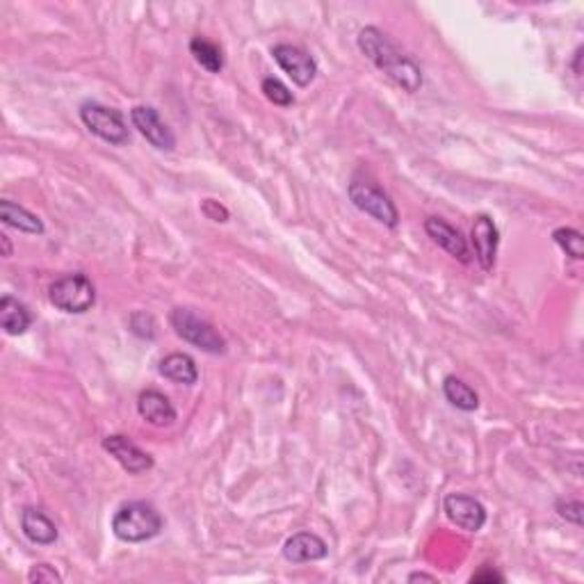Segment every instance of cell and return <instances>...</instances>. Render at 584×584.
Instances as JSON below:
<instances>
[{
  "label": "cell",
  "mask_w": 584,
  "mask_h": 584,
  "mask_svg": "<svg viewBox=\"0 0 584 584\" xmlns=\"http://www.w3.org/2000/svg\"><path fill=\"white\" fill-rule=\"evenodd\" d=\"M359 48L383 76L391 78L397 87H402L409 94H415L422 85V73L420 67L409 57V55L402 53L388 35H383L379 27L368 26L359 32Z\"/></svg>",
  "instance_id": "obj_1"
},
{
  "label": "cell",
  "mask_w": 584,
  "mask_h": 584,
  "mask_svg": "<svg viewBox=\"0 0 584 584\" xmlns=\"http://www.w3.org/2000/svg\"><path fill=\"white\" fill-rule=\"evenodd\" d=\"M164 527L160 511L146 500L126 502L112 516L114 537L126 543H141L155 538Z\"/></svg>",
  "instance_id": "obj_2"
},
{
  "label": "cell",
  "mask_w": 584,
  "mask_h": 584,
  "mask_svg": "<svg viewBox=\"0 0 584 584\" xmlns=\"http://www.w3.org/2000/svg\"><path fill=\"white\" fill-rule=\"evenodd\" d=\"M169 322H172L173 331L178 338H182L190 345L199 347L205 354H224L226 349V340L219 336L217 328L208 322V319L199 318L192 308H173L169 315Z\"/></svg>",
  "instance_id": "obj_3"
},
{
  "label": "cell",
  "mask_w": 584,
  "mask_h": 584,
  "mask_svg": "<svg viewBox=\"0 0 584 584\" xmlns=\"http://www.w3.org/2000/svg\"><path fill=\"white\" fill-rule=\"evenodd\" d=\"M48 299L62 313L82 315L96 304V287L87 274L73 272L50 286Z\"/></svg>",
  "instance_id": "obj_4"
},
{
  "label": "cell",
  "mask_w": 584,
  "mask_h": 584,
  "mask_svg": "<svg viewBox=\"0 0 584 584\" xmlns=\"http://www.w3.org/2000/svg\"><path fill=\"white\" fill-rule=\"evenodd\" d=\"M80 121L85 123V128L91 135L100 137V140L112 146H123L130 140L123 114L119 110L108 108V105L96 103V100H85L80 105Z\"/></svg>",
  "instance_id": "obj_5"
},
{
  "label": "cell",
  "mask_w": 584,
  "mask_h": 584,
  "mask_svg": "<svg viewBox=\"0 0 584 584\" xmlns=\"http://www.w3.org/2000/svg\"><path fill=\"white\" fill-rule=\"evenodd\" d=\"M347 194H349V201L360 210V213L370 214L374 222L383 224L388 228H395L400 224V213H397L395 203H392L391 196L377 187L370 181H360V178H354L347 187Z\"/></svg>",
  "instance_id": "obj_6"
},
{
  "label": "cell",
  "mask_w": 584,
  "mask_h": 584,
  "mask_svg": "<svg viewBox=\"0 0 584 584\" xmlns=\"http://www.w3.org/2000/svg\"><path fill=\"white\" fill-rule=\"evenodd\" d=\"M130 121L132 126L140 130V135L149 141L153 149L158 151H173L176 149V135L172 132V128L160 119L158 110L151 108V105H137L130 110Z\"/></svg>",
  "instance_id": "obj_7"
},
{
  "label": "cell",
  "mask_w": 584,
  "mask_h": 584,
  "mask_svg": "<svg viewBox=\"0 0 584 584\" xmlns=\"http://www.w3.org/2000/svg\"><path fill=\"white\" fill-rule=\"evenodd\" d=\"M274 59H276L278 67L292 78L297 87H308L315 80V73H318V64L310 57V53H306L304 48L292 44H276L272 48Z\"/></svg>",
  "instance_id": "obj_8"
},
{
  "label": "cell",
  "mask_w": 584,
  "mask_h": 584,
  "mask_svg": "<svg viewBox=\"0 0 584 584\" xmlns=\"http://www.w3.org/2000/svg\"><path fill=\"white\" fill-rule=\"evenodd\" d=\"M443 511L454 523L456 527L465 529V532H479L486 525V509L474 497L464 495V493H450L443 500Z\"/></svg>",
  "instance_id": "obj_9"
},
{
  "label": "cell",
  "mask_w": 584,
  "mask_h": 584,
  "mask_svg": "<svg viewBox=\"0 0 584 584\" xmlns=\"http://www.w3.org/2000/svg\"><path fill=\"white\" fill-rule=\"evenodd\" d=\"M103 450L110 452V454L119 461V465L130 474H141L146 473V470L153 468V456H151L149 452L141 450V447H137L135 443L128 436H123V433L105 436Z\"/></svg>",
  "instance_id": "obj_10"
},
{
  "label": "cell",
  "mask_w": 584,
  "mask_h": 584,
  "mask_svg": "<svg viewBox=\"0 0 584 584\" xmlns=\"http://www.w3.org/2000/svg\"><path fill=\"white\" fill-rule=\"evenodd\" d=\"M470 242H473L474 258L482 265V269L491 272L495 265L497 256V242H500V233H497L495 224L488 214H477L473 222V231H470Z\"/></svg>",
  "instance_id": "obj_11"
},
{
  "label": "cell",
  "mask_w": 584,
  "mask_h": 584,
  "mask_svg": "<svg viewBox=\"0 0 584 584\" xmlns=\"http://www.w3.org/2000/svg\"><path fill=\"white\" fill-rule=\"evenodd\" d=\"M424 233L432 237L433 245L441 246L443 251H447L450 256H454L461 263H470V249L465 237L461 235L459 228H454L452 224H447L441 217H429L424 219Z\"/></svg>",
  "instance_id": "obj_12"
},
{
  "label": "cell",
  "mask_w": 584,
  "mask_h": 584,
  "mask_svg": "<svg viewBox=\"0 0 584 584\" xmlns=\"http://www.w3.org/2000/svg\"><path fill=\"white\" fill-rule=\"evenodd\" d=\"M328 555L327 541L313 532H297L283 543V557L292 564H306V561H318Z\"/></svg>",
  "instance_id": "obj_13"
},
{
  "label": "cell",
  "mask_w": 584,
  "mask_h": 584,
  "mask_svg": "<svg viewBox=\"0 0 584 584\" xmlns=\"http://www.w3.org/2000/svg\"><path fill=\"white\" fill-rule=\"evenodd\" d=\"M137 413L153 427H169L176 420V409L160 391H141L137 397Z\"/></svg>",
  "instance_id": "obj_14"
},
{
  "label": "cell",
  "mask_w": 584,
  "mask_h": 584,
  "mask_svg": "<svg viewBox=\"0 0 584 584\" xmlns=\"http://www.w3.org/2000/svg\"><path fill=\"white\" fill-rule=\"evenodd\" d=\"M21 529L36 546H53L57 541V527L53 520L35 506H26L21 514Z\"/></svg>",
  "instance_id": "obj_15"
},
{
  "label": "cell",
  "mask_w": 584,
  "mask_h": 584,
  "mask_svg": "<svg viewBox=\"0 0 584 584\" xmlns=\"http://www.w3.org/2000/svg\"><path fill=\"white\" fill-rule=\"evenodd\" d=\"M158 372L169 381L182 383V386H194L199 381V370H196L194 359L190 354H182V351L164 356L158 365Z\"/></svg>",
  "instance_id": "obj_16"
},
{
  "label": "cell",
  "mask_w": 584,
  "mask_h": 584,
  "mask_svg": "<svg viewBox=\"0 0 584 584\" xmlns=\"http://www.w3.org/2000/svg\"><path fill=\"white\" fill-rule=\"evenodd\" d=\"M32 315L26 306L12 295H3L0 299V327L7 336H23L30 328Z\"/></svg>",
  "instance_id": "obj_17"
},
{
  "label": "cell",
  "mask_w": 584,
  "mask_h": 584,
  "mask_svg": "<svg viewBox=\"0 0 584 584\" xmlns=\"http://www.w3.org/2000/svg\"><path fill=\"white\" fill-rule=\"evenodd\" d=\"M0 219H3L7 226L16 228V231L21 233H30V235H41V233L46 231L44 222H41L35 213H30L27 208H23V205L14 203V201L9 199L0 201Z\"/></svg>",
  "instance_id": "obj_18"
},
{
  "label": "cell",
  "mask_w": 584,
  "mask_h": 584,
  "mask_svg": "<svg viewBox=\"0 0 584 584\" xmlns=\"http://www.w3.org/2000/svg\"><path fill=\"white\" fill-rule=\"evenodd\" d=\"M443 395H445V400L450 402L454 409L459 411H465V413H470V411H477L479 409V395L473 391V388L468 386L465 381H461L459 377H454V374H450V377H445V381H443Z\"/></svg>",
  "instance_id": "obj_19"
},
{
  "label": "cell",
  "mask_w": 584,
  "mask_h": 584,
  "mask_svg": "<svg viewBox=\"0 0 584 584\" xmlns=\"http://www.w3.org/2000/svg\"><path fill=\"white\" fill-rule=\"evenodd\" d=\"M190 53L194 55L196 62L208 73H219L224 68V53L217 44L208 41L205 36H194L190 41Z\"/></svg>",
  "instance_id": "obj_20"
},
{
  "label": "cell",
  "mask_w": 584,
  "mask_h": 584,
  "mask_svg": "<svg viewBox=\"0 0 584 584\" xmlns=\"http://www.w3.org/2000/svg\"><path fill=\"white\" fill-rule=\"evenodd\" d=\"M552 240L561 246L566 256H570L573 260H582L584 258V237L582 233L575 231L570 226H561L552 233Z\"/></svg>",
  "instance_id": "obj_21"
},
{
  "label": "cell",
  "mask_w": 584,
  "mask_h": 584,
  "mask_svg": "<svg viewBox=\"0 0 584 584\" xmlns=\"http://www.w3.org/2000/svg\"><path fill=\"white\" fill-rule=\"evenodd\" d=\"M260 87H263V94L267 96V100H272V103L278 105V108H290V105L295 103L292 91L287 89L278 78H265Z\"/></svg>",
  "instance_id": "obj_22"
},
{
  "label": "cell",
  "mask_w": 584,
  "mask_h": 584,
  "mask_svg": "<svg viewBox=\"0 0 584 584\" xmlns=\"http://www.w3.org/2000/svg\"><path fill=\"white\" fill-rule=\"evenodd\" d=\"M27 582L30 584H62V575L48 564H35L27 573Z\"/></svg>",
  "instance_id": "obj_23"
},
{
  "label": "cell",
  "mask_w": 584,
  "mask_h": 584,
  "mask_svg": "<svg viewBox=\"0 0 584 584\" xmlns=\"http://www.w3.org/2000/svg\"><path fill=\"white\" fill-rule=\"evenodd\" d=\"M582 502L579 500H559L557 502V514L573 525H582Z\"/></svg>",
  "instance_id": "obj_24"
},
{
  "label": "cell",
  "mask_w": 584,
  "mask_h": 584,
  "mask_svg": "<svg viewBox=\"0 0 584 584\" xmlns=\"http://www.w3.org/2000/svg\"><path fill=\"white\" fill-rule=\"evenodd\" d=\"M155 328H158V324H155V319L151 318L149 313H144V324H140V319H137L135 315H130V331L135 333V336L151 340V338H155V333H158Z\"/></svg>",
  "instance_id": "obj_25"
},
{
  "label": "cell",
  "mask_w": 584,
  "mask_h": 584,
  "mask_svg": "<svg viewBox=\"0 0 584 584\" xmlns=\"http://www.w3.org/2000/svg\"><path fill=\"white\" fill-rule=\"evenodd\" d=\"M201 210H203L205 217L213 219V222H228V210L224 208L219 201L205 199L203 203H201Z\"/></svg>",
  "instance_id": "obj_26"
},
{
  "label": "cell",
  "mask_w": 584,
  "mask_h": 584,
  "mask_svg": "<svg viewBox=\"0 0 584 584\" xmlns=\"http://www.w3.org/2000/svg\"><path fill=\"white\" fill-rule=\"evenodd\" d=\"M470 582H505V578H502L497 570L484 568V570H479V573H474L473 578H470Z\"/></svg>",
  "instance_id": "obj_27"
},
{
  "label": "cell",
  "mask_w": 584,
  "mask_h": 584,
  "mask_svg": "<svg viewBox=\"0 0 584 584\" xmlns=\"http://www.w3.org/2000/svg\"><path fill=\"white\" fill-rule=\"evenodd\" d=\"M406 579H409V582H438V579L429 573H411Z\"/></svg>",
  "instance_id": "obj_28"
},
{
  "label": "cell",
  "mask_w": 584,
  "mask_h": 584,
  "mask_svg": "<svg viewBox=\"0 0 584 584\" xmlns=\"http://www.w3.org/2000/svg\"><path fill=\"white\" fill-rule=\"evenodd\" d=\"M579 59H582V46L575 50V59H573V71L575 76H582V67H579Z\"/></svg>",
  "instance_id": "obj_29"
},
{
  "label": "cell",
  "mask_w": 584,
  "mask_h": 584,
  "mask_svg": "<svg viewBox=\"0 0 584 584\" xmlns=\"http://www.w3.org/2000/svg\"><path fill=\"white\" fill-rule=\"evenodd\" d=\"M0 242H3V256L5 258H9V256H12V245H9V237L5 235V233L0 235Z\"/></svg>",
  "instance_id": "obj_30"
}]
</instances>
